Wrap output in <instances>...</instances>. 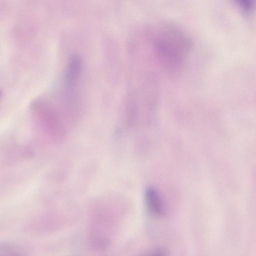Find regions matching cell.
<instances>
[{
  "mask_svg": "<svg viewBox=\"0 0 256 256\" xmlns=\"http://www.w3.org/2000/svg\"><path fill=\"white\" fill-rule=\"evenodd\" d=\"M1 95H2V92L0 91V98L1 96Z\"/></svg>",
  "mask_w": 256,
  "mask_h": 256,
  "instance_id": "6",
  "label": "cell"
},
{
  "mask_svg": "<svg viewBox=\"0 0 256 256\" xmlns=\"http://www.w3.org/2000/svg\"><path fill=\"white\" fill-rule=\"evenodd\" d=\"M166 28L162 30L156 44L160 56L175 66L182 60L188 45L186 37L180 32L172 28Z\"/></svg>",
  "mask_w": 256,
  "mask_h": 256,
  "instance_id": "1",
  "label": "cell"
},
{
  "mask_svg": "<svg viewBox=\"0 0 256 256\" xmlns=\"http://www.w3.org/2000/svg\"><path fill=\"white\" fill-rule=\"evenodd\" d=\"M238 4L244 10L249 11L252 6V3L251 1L248 0H239L238 2Z\"/></svg>",
  "mask_w": 256,
  "mask_h": 256,
  "instance_id": "4",
  "label": "cell"
},
{
  "mask_svg": "<svg viewBox=\"0 0 256 256\" xmlns=\"http://www.w3.org/2000/svg\"><path fill=\"white\" fill-rule=\"evenodd\" d=\"M144 200L148 212L154 216H161L164 213V205L160 194L154 188L148 187L144 192Z\"/></svg>",
  "mask_w": 256,
  "mask_h": 256,
  "instance_id": "2",
  "label": "cell"
},
{
  "mask_svg": "<svg viewBox=\"0 0 256 256\" xmlns=\"http://www.w3.org/2000/svg\"><path fill=\"white\" fill-rule=\"evenodd\" d=\"M148 256H168V254L165 250L158 249L150 254Z\"/></svg>",
  "mask_w": 256,
  "mask_h": 256,
  "instance_id": "5",
  "label": "cell"
},
{
  "mask_svg": "<svg viewBox=\"0 0 256 256\" xmlns=\"http://www.w3.org/2000/svg\"><path fill=\"white\" fill-rule=\"evenodd\" d=\"M80 58L74 54L70 58L65 73V83L67 88H72L76 84L81 72Z\"/></svg>",
  "mask_w": 256,
  "mask_h": 256,
  "instance_id": "3",
  "label": "cell"
}]
</instances>
